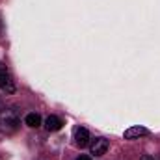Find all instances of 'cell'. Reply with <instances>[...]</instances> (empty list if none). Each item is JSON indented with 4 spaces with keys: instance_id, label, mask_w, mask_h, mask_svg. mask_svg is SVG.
<instances>
[{
    "instance_id": "cell-1",
    "label": "cell",
    "mask_w": 160,
    "mask_h": 160,
    "mask_svg": "<svg viewBox=\"0 0 160 160\" xmlns=\"http://www.w3.org/2000/svg\"><path fill=\"white\" fill-rule=\"evenodd\" d=\"M21 127V112L17 106H6L0 110V132L2 134H13Z\"/></svg>"
},
{
    "instance_id": "cell-2",
    "label": "cell",
    "mask_w": 160,
    "mask_h": 160,
    "mask_svg": "<svg viewBox=\"0 0 160 160\" xmlns=\"http://www.w3.org/2000/svg\"><path fill=\"white\" fill-rule=\"evenodd\" d=\"M0 89L6 93H15V82H13L11 75L8 73V69L2 62H0Z\"/></svg>"
},
{
    "instance_id": "cell-3",
    "label": "cell",
    "mask_w": 160,
    "mask_h": 160,
    "mask_svg": "<svg viewBox=\"0 0 160 160\" xmlns=\"http://www.w3.org/2000/svg\"><path fill=\"white\" fill-rule=\"evenodd\" d=\"M108 140L106 138H95L91 143H89V151H91V155H95V157H102L106 151H108Z\"/></svg>"
},
{
    "instance_id": "cell-4",
    "label": "cell",
    "mask_w": 160,
    "mask_h": 160,
    "mask_svg": "<svg viewBox=\"0 0 160 160\" xmlns=\"http://www.w3.org/2000/svg\"><path fill=\"white\" fill-rule=\"evenodd\" d=\"M89 140H91V136H89L88 128L78 127V128L75 130V142H77L78 147H86V145H89Z\"/></svg>"
},
{
    "instance_id": "cell-5",
    "label": "cell",
    "mask_w": 160,
    "mask_h": 160,
    "mask_svg": "<svg viewBox=\"0 0 160 160\" xmlns=\"http://www.w3.org/2000/svg\"><path fill=\"white\" fill-rule=\"evenodd\" d=\"M147 134H149V130L145 127H130L125 130V140H136V138H142Z\"/></svg>"
},
{
    "instance_id": "cell-6",
    "label": "cell",
    "mask_w": 160,
    "mask_h": 160,
    "mask_svg": "<svg viewBox=\"0 0 160 160\" xmlns=\"http://www.w3.org/2000/svg\"><path fill=\"white\" fill-rule=\"evenodd\" d=\"M45 127H47L48 132H56V130H60V128L63 127V121L60 119L58 116H48V118L45 119Z\"/></svg>"
},
{
    "instance_id": "cell-7",
    "label": "cell",
    "mask_w": 160,
    "mask_h": 160,
    "mask_svg": "<svg viewBox=\"0 0 160 160\" xmlns=\"http://www.w3.org/2000/svg\"><path fill=\"white\" fill-rule=\"evenodd\" d=\"M24 123L30 127V128H38L41 125V118L39 114H36V112H32V114H28L26 118H24Z\"/></svg>"
},
{
    "instance_id": "cell-8",
    "label": "cell",
    "mask_w": 160,
    "mask_h": 160,
    "mask_svg": "<svg viewBox=\"0 0 160 160\" xmlns=\"http://www.w3.org/2000/svg\"><path fill=\"white\" fill-rule=\"evenodd\" d=\"M77 160H91V157H89V155H80Z\"/></svg>"
},
{
    "instance_id": "cell-9",
    "label": "cell",
    "mask_w": 160,
    "mask_h": 160,
    "mask_svg": "<svg viewBox=\"0 0 160 160\" xmlns=\"http://www.w3.org/2000/svg\"><path fill=\"white\" fill-rule=\"evenodd\" d=\"M140 160H155V158H153L151 155H143V157H142V158H140Z\"/></svg>"
}]
</instances>
